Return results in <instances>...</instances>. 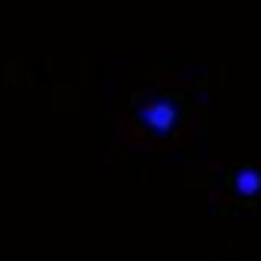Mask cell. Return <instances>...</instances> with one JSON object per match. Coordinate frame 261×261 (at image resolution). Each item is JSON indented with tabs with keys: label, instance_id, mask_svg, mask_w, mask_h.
<instances>
[{
	"label": "cell",
	"instance_id": "obj_1",
	"mask_svg": "<svg viewBox=\"0 0 261 261\" xmlns=\"http://www.w3.org/2000/svg\"><path fill=\"white\" fill-rule=\"evenodd\" d=\"M141 121L153 134H170L173 124H176V105L167 101V98H157V101H150V105L141 108Z\"/></svg>",
	"mask_w": 261,
	"mask_h": 261
},
{
	"label": "cell",
	"instance_id": "obj_2",
	"mask_svg": "<svg viewBox=\"0 0 261 261\" xmlns=\"http://www.w3.org/2000/svg\"><path fill=\"white\" fill-rule=\"evenodd\" d=\"M235 193L245 196V199L258 196L261 193V173H258V170H251V167L239 170V173H235Z\"/></svg>",
	"mask_w": 261,
	"mask_h": 261
}]
</instances>
